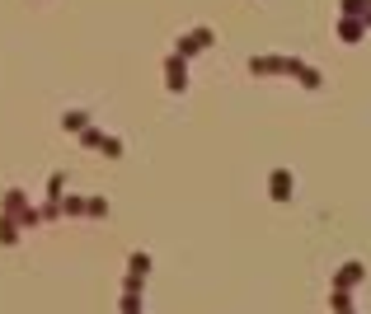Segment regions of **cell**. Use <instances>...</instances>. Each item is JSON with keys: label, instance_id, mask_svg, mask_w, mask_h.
<instances>
[{"label": "cell", "instance_id": "obj_8", "mask_svg": "<svg viewBox=\"0 0 371 314\" xmlns=\"http://www.w3.org/2000/svg\"><path fill=\"white\" fill-rule=\"evenodd\" d=\"M0 211H5V216L29 211V192H24V188H5V197H0Z\"/></svg>", "mask_w": 371, "mask_h": 314}, {"label": "cell", "instance_id": "obj_3", "mask_svg": "<svg viewBox=\"0 0 371 314\" xmlns=\"http://www.w3.org/2000/svg\"><path fill=\"white\" fill-rule=\"evenodd\" d=\"M292 192H296L292 169H273L268 173V197H273V202H292Z\"/></svg>", "mask_w": 371, "mask_h": 314}, {"label": "cell", "instance_id": "obj_20", "mask_svg": "<svg viewBox=\"0 0 371 314\" xmlns=\"http://www.w3.org/2000/svg\"><path fill=\"white\" fill-rule=\"evenodd\" d=\"M38 211H43V220H62V216H66V211H62V202H43Z\"/></svg>", "mask_w": 371, "mask_h": 314}, {"label": "cell", "instance_id": "obj_4", "mask_svg": "<svg viewBox=\"0 0 371 314\" xmlns=\"http://www.w3.org/2000/svg\"><path fill=\"white\" fill-rule=\"evenodd\" d=\"M292 57H249V76H287Z\"/></svg>", "mask_w": 371, "mask_h": 314}, {"label": "cell", "instance_id": "obj_2", "mask_svg": "<svg viewBox=\"0 0 371 314\" xmlns=\"http://www.w3.org/2000/svg\"><path fill=\"white\" fill-rule=\"evenodd\" d=\"M165 90L170 94H184L188 90V57H179V52L165 57Z\"/></svg>", "mask_w": 371, "mask_h": 314}, {"label": "cell", "instance_id": "obj_14", "mask_svg": "<svg viewBox=\"0 0 371 314\" xmlns=\"http://www.w3.org/2000/svg\"><path fill=\"white\" fill-rule=\"evenodd\" d=\"M329 310H334V314L353 310V291H339V286H334V291H329Z\"/></svg>", "mask_w": 371, "mask_h": 314}, {"label": "cell", "instance_id": "obj_16", "mask_svg": "<svg viewBox=\"0 0 371 314\" xmlns=\"http://www.w3.org/2000/svg\"><path fill=\"white\" fill-rule=\"evenodd\" d=\"M99 155H104V159H123V136H104Z\"/></svg>", "mask_w": 371, "mask_h": 314}, {"label": "cell", "instance_id": "obj_10", "mask_svg": "<svg viewBox=\"0 0 371 314\" xmlns=\"http://www.w3.org/2000/svg\"><path fill=\"white\" fill-rule=\"evenodd\" d=\"M339 15H348V19H367V24H371V0H339Z\"/></svg>", "mask_w": 371, "mask_h": 314}, {"label": "cell", "instance_id": "obj_1", "mask_svg": "<svg viewBox=\"0 0 371 314\" xmlns=\"http://www.w3.org/2000/svg\"><path fill=\"white\" fill-rule=\"evenodd\" d=\"M207 48H217V33L207 29V24L179 33V43H174V52H179V57H198V52H207Z\"/></svg>", "mask_w": 371, "mask_h": 314}, {"label": "cell", "instance_id": "obj_21", "mask_svg": "<svg viewBox=\"0 0 371 314\" xmlns=\"http://www.w3.org/2000/svg\"><path fill=\"white\" fill-rule=\"evenodd\" d=\"M343 314H353V310H343Z\"/></svg>", "mask_w": 371, "mask_h": 314}, {"label": "cell", "instance_id": "obj_19", "mask_svg": "<svg viewBox=\"0 0 371 314\" xmlns=\"http://www.w3.org/2000/svg\"><path fill=\"white\" fill-rule=\"evenodd\" d=\"M85 202H90V197H71V192H66V197H62V211H66V216H85Z\"/></svg>", "mask_w": 371, "mask_h": 314}, {"label": "cell", "instance_id": "obj_13", "mask_svg": "<svg viewBox=\"0 0 371 314\" xmlns=\"http://www.w3.org/2000/svg\"><path fill=\"white\" fill-rule=\"evenodd\" d=\"M66 197V173L52 169V178H47V202H62Z\"/></svg>", "mask_w": 371, "mask_h": 314}, {"label": "cell", "instance_id": "obj_6", "mask_svg": "<svg viewBox=\"0 0 371 314\" xmlns=\"http://www.w3.org/2000/svg\"><path fill=\"white\" fill-rule=\"evenodd\" d=\"M367 19H348V15H339V43H348V48H353V43H362V38H367Z\"/></svg>", "mask_w": 371, "mask_h": 314}, {"label": "cell", "instance_id": "obj_15", "mask_svg": "<svg viewBox=\"0 0 371 314\" xmlns=\"http://www.w3.org/2000/svg\"><path fill=\"white\" fill-rule=\"evenodd\" d=\"M104 136H109V131H99V127H85V131H80V145H85V150H99V145H104Z\"/></svg>", "mask_w": 371, "mask_h": 314}, {"label": "cell", "instance_id": "obj_9", "mask_svg": "<svg viewBox=\"0 0 371 314\" xmlns=\"http://www.w3.org/2000/svg\"><path fill=\"white\" fill-rule=\"evenodd\" d=\"M85 127H94V117H90L85 108H66V113H62V131H76V136H80Z\"/></svg>", "mask_w": 371, "mask_h": 314}, {"label": "cell", "instance_id": "obj_12", "mask_svg": "<svg viewBox=\"0 0 371 314\" xmlns=\"http://www.w3.org/2000/svg\"><path fill=\"white\" fill-rule=\"evenodd\" d=\"M151 263H155L151 253H146V249H137L132 258H127V272H132V277H151Z\"/></svg>", "mask_w": 371, "mask_h": 314}, {"label": "cell", "instance_id": "obj_11", "mask_svg": "<svg viewBox=\"0 0 371 314\" xmlns=\"http://www.w3.org/2000/svg\"><path fill=\"white\" fill-rule=\"evenodd\" d=\"M19 230H24V225H19L15 216H5V211H0V244H5V249L19 244Z\"/></svg>", "mask_w": 371, "mask_h": 314}, {"label": "cell", "instance_id": "obj_7", "mask_svg": "<svg viewBox=\"0 0 371 314\" xmlns=\"http://www.w3.org/2000/svg\"><path fill=\"white\" fill-rule=\"evenodd\" d=\"M287 76H296L301 85H306V90H320V85H325V76H320L315 66H306L301 57H292V66H287Z\"/></svg>", "mask_w": 371, "mask_h": 314}, {"label": "cell", "instance_id": "obj_17", "mask_svg": "<svg viewBox=\"0 0 371 314\" xmlns=\"http://www.w3.org/2000/svg\"><path fill=\"white\" fill-rule=\"evenodd\" d=\"M85 216L104 220V216H109V197H90V202H85Z\"/></svg>", "mask_w": 371, "mask_h": 314}, {"label": "cell", "instance_id": "obj_5", "mask_svg": "<svg viewBox=\"0 0 371 314\" xmlns=\"http://www.w3.org/2000/svg\"><path fill=\"white\" fill-rule=\"evenodd\" d=\"M367 282V263H343L339 272H334V286L339 291H353V286H362Z\"/></svg>", "mask_w": 371, "mask_h": 314}, {"label": "cell", "instance_id": "obj_18", "mask_svg": "<svg viewBox=\"0 0 371 314\" xmlns=\"http://www.w3.org/2000/svg\"><path fill=\"white\" fill-rule=\"evenodd\" d=\"M118 310H123V314H141V291H123Z\"/></svg>", "mask_w": 371, "mask_h": 314}]
</instances>
